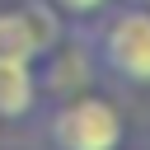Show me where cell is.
Instances as JSON below:
<instances>
[{
	"label": "cell",
	"mask_w": 150,
	"mask_h": 150,
	"mask_svg": "<svg viewBox=\"0 0 150 150\" xmlns=\"http://www.w3.org/2000/svg\"><path fill=\"white\" fill-rule=\"evenodd\" d=\"M94 61L122 80V84H150V9L122 5L103 9V23L94 28Z\"/></svg>",
	"instance_id": "obj_1"
},
{
	"label": "cell",
	"mask_w": 150,
	"mask_h": 150,
	"mask_svg": "<svg viewBox=\"0 0 150 150\" xmlns=\"http://www.w3.org/2000/svg\"><path fill=\"white\" fill-rule=\"evenodd\" d=\"M127 136L117 103L103 94H70L47 117V145L52 150H117Z\"/></svg>",
	"instance_id": "obj_2"
},
{
	"label": "cell",
	"mask_w": 150,
	"mask_h": 150,
	"mask_svg": "<svg viewBox=\"0 0 150 150\" xmlns=\"http://www.w3.org/2000/svg\"><path fill=\"white\" fill-rule=\"evenodd\" d=\"M52 47H61V14L47 0H28V5L0 9V56L42 61Z\"/></svg>",
	"instance_id": "obj_3"
},
{
	"label": "cell",
	"mask_w": 150,
	"mask_h": 150,
	"mask_svg": "<svg viewBox=\"0 0 150 150\" xmlns=\"http://www.w3.org/2000/svg\"><path fill=\"white\" fill-rule=\"evenodd\" d=\"M38 98H42L38 61L0 56V122H23L28 112H38Z\"/></svg>",
	"instance_id": "obj_4"
},
{
	"label": "cell",
	"mask_w": 150,
	"mask_h": 150,
	"mask_svg": "<svg viewBox=\"0 0 150 150\" xmlns=\"http://www.w3.org/2000/svg\"><path fill=\"white\" fill-rule=\"evenodd\" d=\"M47 5H52L61 19H98L112 0H47Z\"/></svg>",
	"instance_id": "obj_5"
},
{
	"label": "cell",
	"mask_w": 150,
	"mask_h": 150,
	"mask_svg": "<svg viewBox=\"0 0 150 150\" xmlns=\"http://www.w3.org/2000/svg\"><path fill=\"white\" fill-rule=\"evenodd\" d=\"M145 9H150V0H145Z\"/></svg>",
	"instance_id": "obj_6"
}]
</instances>
